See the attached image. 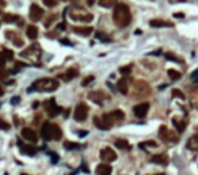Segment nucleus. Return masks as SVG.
Listing matches in <instances>:
<instances>
[{"instance_id":"obj_1","label":"nucleus","mask_w":198,"mask_h":175,"mask_svg":"<svg viewBox=\"0 0 198 175\" xmlns=\"http://www.w3.org/2000/svg\"><path fill=\"white\" fill-rule=\"evenodd\" d=\"M113 20L118 27H126V26H129L130 20H132V14H130L129 7L122 3L117 4L113 11Z\"/></svg>"},{"instance_id":"obj_2","label":"nucleus","mask_w":198,"mask_h":175,"mask_svg":"<svg viewBox=\"0 0 198 175\" xmlns=\"http://www.w3.org/2000/svg\"><path fill=\"white\" fill-rule=\"evenodd\" d=\"M58 87V82L56 79H50V77H45V79H38L33 83L31 88H29V92H31L33 90L39 91V92H50L54 91Z\"/></svg>"},{"instance_id":"obj_3","label":"nucleus","mask_w":198,"mask_h":175,"mask_svg":"<svg viewBox=\"0 0 198 175\" xmlns=\"http://www.w3.org/2000/svg\"><path fill=\"white\" fill-rule=\"evenodd\" d=\"M159 137L164 141H171V142H178L179 137L175 134V132L168 130V128L165 125H162L159 128Z\"/></svg>"},{"instance_id":"obj_4","label":"nucleus","mask_w":198,"mask_h":175,"mask_svg":"<svg viewBox=\"0 0 198 175\" xmlns=\"http://www.w3.org/2000/svg\"><path fill=\"white\" fill-rule=\"evenodd\" d=\"M43 107H45V110H46V113H48V115L49 117H56V115H58L62 111V109L60 106H57L56 105V101H54L53 98L52 99H49V101H46L45 103H43Z\"/></svg>"},{"instance_id":"obj_5","label":"nucleus","mask_w":198,"mask_h":175,"mask_svg":"<svg viewBox=\"0 0 198 175\" xmlns=\"http://www.w3.org/2000/svg\"><path fill=\"white\" fill-rule=\"evenodd\" d=\"M87 114H88V107H87V105L86 103H79L75 109L73 117H75V120L77 121V122H83V121H86Z\"/></svg>"},{"instance_id":"obj_6","label":"nucleus","mask_w":198,"mask_h":175,"mask_svg":"<svg viewBox=\"0 0 198 175\" xmlns=\"http://www.w3.org/2000/svg\"><path fill=\"white\" fill-rule=\"evenodd\" d=\"M42 17H43V10L39 6H37V4H33V6L30 7V12H29L30 20L38 22V20L42 19Z\"/></svg>"},{"instance_id":"obj_7","label":"nucleus","mask_w":198,"mask_h":175,"mask_svg":"<svg viewBox=\"0 0 198 175\" xmlns=\"http://www.w3.org/2000/svg\"><path fill=\"white\" fill-rule=\"evenodd\" d=\"M148 110H149V103L148 102L138 103V105H136V106L133 107V113H134V115L137 118H144L146 115V113H148Z\"/></svg>"},{"instance_id":"obj_8","label":"nucleus","mask_w":198,"mask_h":175,"mask_svg":"<svg viewBox=\"0 0 198 175\" xmlns=\"http://www.w3.org/2000/svg\"><path fill=\"white\" fill-rule=\"evenodd\" d=\"M100 159L106 163H110V161H114L117 159V153L110 147H106L100 151Z\"/></svg>"},{"instance_id":"obj_9","label":"nucleus","mask_w":198,"mask_h":175,"mask_svg":"<svg viewBox=\"0 0 198 175\" xmlns=\"http://www.w3.org/2000/svg\"><path fill=\"white\" fill-rule=\"evenodd\" d=\"M20 134L23 139L27 140V141H31V142H34V144L38 141V134L35 133V130H33L31 128H23L20 132Z\"/></svg>"},{"instance_id":"obj_10","label":"nucleus","mask_w":198,"mask_h":175,"mask_svg":"<svg viewBox=\"0 0 198 175\" xmlns=\"http://www.w3.org/2000/svg\"><path fill=\"white\" fill-rule=\"evenodd\" d=\"M41 137H42L45 141L52 140V123L45 121L42 123V128H41Z\"/></svg>"},{"instance_id":"obj_11","label":"nucleus","mask_w":198,"mask_h":175,"mask_svg":"<svg viewBox=\"0 0 198 175\" xmlns=\"http://www.w3.org/2000/svg\"><path fill=\"white\" fill-rule=\"evenodd\" d=\"M127 80H129L127 76H124L117 83V88H118V91L122 95H127V92H129V82H127Z\"/></svg>"},{"instance_id":"obj_12","label":"nucleus","mask_w":198,"mask_h":175,"mask_svg":"<svg viewBox=\"0 0 198 175\" xmlns=\"http://www.w3.org/2000/svg\"><path fill=\"white\" fill-rule=\"evenodd\" d=\"M77 75H79L77 69H75V68H69L67 72H65V73L58 75V77H60V79H62V80H65V82H71V80L75 79V77L77 76Z\"/></svg>"},{"instance_id":"obj_13","label":"nucleus","mask_w":198,"mask_h":175,"mask_svg":"<svg viewBox=\"0 0 198 175\" xmlns=\"http://www.w3.org/2000/svg\"><path fill=\"white\" fill-rule=\"evenodd\" d=\"M111 167L108 166V164H106V163H102V164H99V166L95 168V174L96 175H111Z\"/></svg>"},{"instance_id":"obj_14","label":"nucleus","mask_w":198,"mask_h":175,"mask_svg":"<svg viewBox=\"0 0 198 175\" xmlns=\"http://www.w3.org/2000/svg\"><path fill=\"white\" fill-rule=\"evenodd\" d=\"M168 156L164 155V153H160V155H155L151 158V161L152 163H156V164H160V166H165L168 164Z\"/></svg>"},{"instance_id":"obj_15","label":"nucleus","mask_w":198,"mask_h":175,"mask_svg":"<svg viewBox=\"0 0 198 175\" xmlns=\"http://www.w3.org/2000/svg\"><path fill=\"white\" fill-rule=\"evenodd\" d=\"M88 98L92 102H95L96 105H100V106L103 105V94L99 92V91H91V92H88Z\"/></svg>"},{"instance_id":"obj_16","label":"nucleus","mask_w":198,"mask_h":175,"mask_svg":"<svg viewBox=\"0 0 198 175\" xmlns=\"http://www.w3.org/2000/svg\"><path fill=\"white\" fill-rule=\"evenodd\" d=\"M94 31V29L91 26H81V27H73V33L80 34L83 37H88L90 34Z\"/></svg>"},{"instance_id":"obj_17","label":"nucleus","mask_w":198,"mask_h":175,"mask_svg":"<svg viewBox=\"0 0 198 175\" xmlns=\"http://www.w3.org/2000/svg\"><path fill=\"white\" fill-rule=\"evenodd\" d=\"M149 25L152 27H172V23L167 22V20H163V19H152L149 20Z\"/></svg>"},{"instance_id":"obj_18","label":"nucleus","mask_w":198,"mask_h":175,"mask_svg":"<svg viewBox=\"0 0 198 175\" xmlns=\"http://www.w3.org/2000/svg\"><path fill=\"white\" fill-rule=\"evenodd\" d=\"M172 123L176 128L178 133H182V132L184 130V128H186V120H181V118H178V117L172 118Z\"/></svg>"},{"instance_id":"obj_19","label":"nucleus","mask_w":198,"mask_h":175,"mask_svg":"<svg viewBox=\"0 0 198 175\" xmlns=\"http://www.w3.org/2000/svg\"><path fill=\"white\" fill-rule=\"evenodd\" d=\"M71 18H72L73 20H81V22H91L92 19H94V15L92 14H71Z\"/></svg>"},{"instance_id":"obj_20","label":"nucleus","mask_w":198,"mask_h":175,"mask_svg":"<svg viewBox=\"0 0 198 175\" xmlns=\"http://www.w3.org/2000/svg\"><path fill=\"white\" fill-rule=\"evenodd\" d=\"M20 151H22V153H24V155H27V156H34L35 153L38 152V149L34 145H20Z\"/></svg>"},{"instance_id":"obj_21","label":"nucleus","mask_w":198,"mask_h":175,"mask_svg":"<svg viewBox=\"0 0 198 175\" xmlns=\"http://www.w3.org/2000/svg\"><path fill=\"white\" fill-rule=\"evenodd\" d=\"M94 125L96 126L98 129H100V130H107V129H110V126L103 121L102 117H94Z\"/></svg>"},{"instance_id":"obj_22","label":"nucleus","mask_w":198,"mask_h":175,"mask_svg":"<svg viewBox=\"0 0 198 175\" xmlns=\"http://www.w3.org/2000/svg\"><path fill=\"white\" fill-rule=\"evenodd\" d=\"M62 137V130L58 125L52 123V139L53 140H60Z\"/></svg>"},{"instance_id":"obj_23","label":"nucleus","mask_w":198,"mask_h":175,"mask_svg":"<svg viewBox=\"0 0 198 175\" xmlns=\"http://www.w3.org/2000/svg\"><path fill=\"white\" fill-rule=\"evenodd\" d=\"M26 36L29 37L30 39H35V38L38 37V27H37V26H34V25L27 26V29H26Z\"/></svg>"},{"instance_id":"obj_24","label":"nucleus","mask_w":198,"mask_h":175,"mask_svg":"<svg viewBox=\"0 0 198 175\" xmlns=\"http://www.w3.org/2000/svg\"><path fill=\"white\" fill-rule=\"evenodd\" d=\"M108 114L113 118V121H122L125 118V113L122 110H114V111L108 113Z\"/></svg>"},{"instance_id":"obj_25","label":"nucleus","mask_w":198,"mask_h":175,"mask_svg":"<svg viewBox=\"0 0 198 175\" xmlns=\"http://www.w3.org/2000/svg\"><path fill=\"white\" fill-rule=\"evenodd\" d=\"M115 147L118 148V149H132V147L129 145V142L126 141V140L124 139H118L115 141Z\"/></svg>"},{"instance_id":"obj_26","label":"nucleus","mask_w":198,"mask_h":175,"mask_svg":"<svg viewBox=\"0 0 198 175\" xmlns=\"http://www.w3.org/2000/svg\"><path fill=\"white\" fill-rule=\"evenodd\" d=\"M189 149H193V151H198V136H194L187 141V145H186Z\"/></svg>"},{"instance_id":"obj_27","label":"nucleus","mask_w":198,"mask_h":175,"mask_svg":"<svg viewBox=\"0 0 198 175\" xmlns=\"http://www.w3.org/2000/svg\"><path fill=\"white\" fill-rule=\"evenodd\" d=\"M2 19H3V22H5V23H12V22L19 20V17L18 15H12V14H4Z\"/></svg>"},{"instance_id":"obj_28","label":"nucleus","mask_w":198,"mask_h":175,"mask_svg":"<svg viewBox=\"0 0 198 175\" xmlns=\"http://www.w3.org/2000/svg\"><path fill=\"white\" fill-rule=\"evenodd\" d=\"M99 6L105 7V8H111V7L117 6V0H99Z\"/></svg>"},{"instance_id":"obj_29","label":"nucleus","mask_w":198,"mask_h":175,"mask_svg":"<svg viewBox=\"0 0 198 175\" xmlns=\"http://www.w3.org/2000/svg\"><path fill=\"white\" fill-rule=\"evenodd\" d=\"M167 75L170 76V79H172V80H179V79L182 77V73H181V72L175 71V69H168V71H167Z\"/></svg>"},{"instance_id":"obj_30","label":"nucleus","mask_w":198,"mask_h":175,"mask_svg":"<svg viewBox=\"0 0 198 175\" xmlns=\"http://www.w3.org/2000/svg\"><path fill=\"white\" fill-rule=\"evenodd\" d=\"M132 68H133V65L132 64H129V65H124V67H119V73L121 75H124V76H127V75L132 72Z\"/></svg>"},{"instance_id":"obj_31","label":"nucleus","mask_w":198,"mask_h":175,"mask_svg":"<svg viewBox=\"0 0 198 175\" xmlns=\"http://www.w3.org/2000/svg\"><path fill=\"white\" fill-rule=\"evenodd\" d=\"M64 148L68 151H73V149H79L80 148V145L77 144V142H72V141H65L64 142Z\"/></svg>"},{"instance_id":"obj_32","label":"nucleus","mask_w":198,"mask_h":175,"mask_svg":"<svg viewBox=\"0 0 198 175\" xmlns=\"http://www.w3.org/2000/svg\"><path fill=\"white\" fill-rule=\"evenodd\" d=\"M172 96H174V98H179V99H186L184 94L182 92L181 90H178V88H174V90H172Z\"/></svg>"},{"instance_id":"obj_33","label":"nucleus","mask_w":198,"mask_h":175,"mask_svg":"<svg viewBox=\"0 0 198 175\" xmlns=\"http://www.w3.org/2000/svg\"><path fill=\"white\" fill-rule=\"evenodd\" d=\"M2 52L4 53V56H5V58H7V61H8V60H10V61H12V58H14V52H12V50L5 49V48H4V49H3Z\"/></svg>"},{"instance_id":"obj_34","label":"nucleus","mask_w":198,"mask_h":175,"mask_svg":"<svg viewBox=\"0 0 198 175\" xmlns=\"http://www.w3.org/2000/svg\"><path fill=\"white\" fill-rule=\"evenodd\" d=\"M164 57L167 58V60H170V61H176V63H182V60H179V58L176 57L175 55H172V53H164Z\"/></svg>"},{"instance_id":"obj_35","label":"nucleus","mask_w":198,"mask_h":175,"mask_svg":"<svg viewBox=\"0 0 198 175\" xmlns=\"http://www.w3.org/2000/svg\"><path fill=\"white\" fill-rule=\"evenodd\" d=\"M10 128H11L10 123L5 122L4 120H2V118H0V129H2V130H10Z\"/></svg>"},{"instance_id":"obj_36","label":"nucleus","mask_w":198,"mask_h":175,"mask_svg":"<svg viewBox=\"0 0 198 175\" xmlns=\"http://www.w3.org/2000/svg\"><path fill=\"white\" fill-rule=\"evenodd\" d=\"M57 2H58V0H42V3L45 4V6H48V7L57 6Z\"/></svg>"},{"instance_id":"obj_37","label":"nucleus","mask_w":198,"mask_h":175,"mask_svg":"<svg viewBox=\"0 0 198 175\" xmlns=\"http://www.w3.org/2000/svg\"><path fill=\"white\" fill-rule=\"evenodd\" d=\"M157 147V144L155 141H145V142H141V144H138V147L140 148H144V147Z\"/></svg>"},{"instance_id":"obj_38","label":"nucleus","mask_w":198,"mask_h":175,"mask_svg":"<svg viewBox=\"0 0 198 175\" xmlns=\"http://www.w3.org/2000/svg\"><path fill=\"white\" fill-rule=\"evenodd\" d=\"M4 34H5V37H7V38L10 39V41H14V39L16 38V34L14 33V31H11V30H7Z\"/></svg>"},{"instance_id":"obj_39","label":"nucleus","mask_w":198,"mask_h":175,"mask_svg":"<svg viewBox=\"0 0 198 175\" xmlns=\"http://www.w3.org/2000/svg\"><path fill=\"white\" fill-rule=\"evenodd\" d=\"M49 155H50V160H52V163L53 164H56L57 161H58V159H60V156L57 155V153H54V152H48Z\"/></svg>"},{"instance_id":"obj_40","label":"nucleus","mask_w":198,"mask_h":175,"mask_svg":"<svg viewBox=\"0 0 198 175\" xmlns=\"http://www.w3.org/2000/svg\"><path fill=\"white\" fill-rule=\"evenodd\" d=\"M94 79H95V77L92 76V75H91V76H87L86 79H84L83 82H81V86H83V87H86V86H88L90 83H91V82H92V80H94Z\"/></svg>"},{"instance_id":"obj_41","label":"nucleus","mask_w":198,"mask_h":175,"mask_svg":"<svg viewBox=\"0 0 198 175\" xmlns=\"http://www.w3.org/2000/svg\"><path fill=\"white\" fill-rule=\"evenodd\" d=\"M29 64H26V63H22V61H16L15 63V71H19L20 68H24V67H27Z\"/></svg>"},{"instance_id":"obj_42","label":"nucleus","mask_w":198,"mask_h":175,"mask_svg":"<svg viewBox=\"0 0 198 175\" xmlns=\"http://www.w3.org/2000/svg\"><path fill=\"white\" fill-rule=\"evenodd\" d=\"M5 63H7V58H5L4 53L0 52V68H3V67L5 65Z\"/></svg>"},{"instance_id":"obj_43","label":"nucleus","mask_w":198,"mask_h":175,"mask_svg":"<svg viewBox=\"0 0 198 175\" xmlns=\"http://www.w3.org/2000/svg\"><path fill=\"white\" fill-rule=\"evenodd\" d=\"M54 19H56V15H54V14H50V15H49V19L45 22V26H46V27H49V26H50V23L53 22Z\"/></svg>"},{"instance_id":"obj_44","label":"nucleus","mask_w":198,"mask_h":175,"mask_svg":"<svg viewBox=\"0 0 198 175\" xmlns=\"http://www.w3.org/2000/svg\"><path fill=\"white\" fill-rule=\"evenodd\" d=\"M7 76H8V72L5 71V69H2V68H0V80L7 79Z\"/></svg>"},{"instance_id":"obj_45","label":"nucleus","mask_w":198,"mask_h":175,"mask_svg":"<svg viewBox=\"0 0 198 175\" xmlns=\"http://www.w3.org/2000/svg\"><path fill=\"white\" fill-rule=\"evenodd\" d=\"M14 44H15L16 45V46H23V41H22V39L20 38H18V37H16V38L15 39H14Z\"/></svg>"},{"instance_id":"obj_46","label":"nucleus","mask_w":198,"mask_h":175,"mask_svg":"<svg viewBox=\"0 0 198 175\" xmlns=\"http://www.w3.org/2000/svg\"><path fill=\"white\" fill-rule=\"evenodd\" d=\"M191 79L194 80L195 83H198V69H197V71H194V72L191 73Z\"/></svg>"},{"instance_id":"obj_47","label":"nucleus","mask_w":198,"mask_h":175,"mask_svg":"<svg viewBox=\"0 0 198 175\" xmlns=\"http://www.w3.org/2000/svg\"><path fill=\"white\" fill-rule=\"evenodd\" d=\"M81 171H84L86 174H90V170H88V167L86 166V163H81Z\"/></svg>"},{"instance_id":"obj_48","label":"nucleus","mask_w":198,"mask_h":175,"mask_svg":"<svg viewBox=\"0 0 198 175\" xmlns=\"http://www.w3.org/2000/svg\"><path fill=\"white\" fill-rule=\"evenodd\" d=\"M19 101H20V98H19V96H14V98L11 99V103H12V105H18Z\"/></svg>"},{"instance_id":"obj_49","label":"nucleus","mask_w":198,"mask_h":175,"mask_svg":"<svg viewBox=\"0 0 198 175\" xmlns=\"http://www.w3.org/2000/svg\"><path fill=\"white\" fill-rule=\"evenodd\" d=\"M174 17H175V18H183L184 14H183V12H174Z\"/></svg>"},{"instance_id":"obj_50","label":"nucleus","mask_w":198,"mask_h":175,"mask_svg":"<svg viewBox=\"0 0 198 175\" xmlns=\"http://www.w3.org/2000/svg\"><path fill=\"white\" fill-rule=\"evenodd\" d=\"M77 133H79V136H80V137H84L87 133H88V132H86V130H80V132H77Z\"/></svg>"},{"instance_id":"obj_51","label":"nucleus","mask_w":198,"mask_h":175,"mask_svg":"<svg viewBox=\"0 0 198 175\" xmlns=\"http://www.w3.org/2000/svg\"><path fill=\"white\" fill-rule=\"evenodd\" d=\"M95 2H96V0H87V4H88V6H94Z\"/></svg>"},{"instance_id":"obj_52","label":"nucleus","mask_w":198,"mask_h":175,"mask_svg":"<svg viewBox=\"0 0 198 175\" xmlns=\"http://www.w3.org/2000/svg\"><path fill=\"white\" fill-rule=\"evenodd\" d=\"M3 94H4V90H3V87H2V86H0V96H2Z\"/></svg>"},{"instance_id":"obj_53","label":"nucleus","mask_w":198,"mask_h":175,"mask_svg":"<svg viewBox=\"0 0 198 175\" xmlns=\"http://www.w3.org/2000/svg\"><path fill=\"white\" fill-rule=\"evenodd\" d=\"M61 42H62V44H67V45H71V42H69V41H65V39H62V41H61Z\"/></svg>"},{"instance_id":"obj_54","label":"nucleus","mask_w":198,"mask_h":175,"mask_svg":"<svg viewBox=\"0 0 198 175\" xmlns=\"http://www.w3.org/2000/svg\"><path fill=\"white\" fill-rule=\"evenodd\" d=\"M174 2H184V0H170V3H174Z\"/></svg>"},{"instance_id":"obj_55","label":"nucleus","mask_w":198,"mask_h":175,"mask_svg":"<svg viewBox=\"0 0 198 175\" xmlns=\"http://www.w3.org/2000/svg\"><path fill=\"white\" fill-rule=\"evenodd\" d=\"M38 106V102H34V103H33V107H34V109H35V107H37Z\"/></svg>"},{"instance_id":"obj_56","label":"nucleus","mask_w":198,"mask_h":175,"mask_svg":"<svg viewBox=\"0 0 198 175\" xmlns=\"http://www.w3.org/2000/svg\"><path fill=\"white\" fill-rule=\"evenodd\" d=\"M62 2H72V0H62Z\"/></svg>"},{"instance_id":"obj_57","label":"nucleus","mask_w":198,"mask_h":175,"mask_svg":"<svg viewBox=\"0 0 198 175\" xmlns=\"http://www.w3.org/2000/svg\"><path fill=\"white\" fill-rule=\"evenodd\" d=\"M157 175H165V174H157Z\"/></svg>"},{"instance_id":"obj_58","label":"nucleus","mask_w":198,"mask_h":175,"mask_svg":"<svg viewBox=\"0 0 198 175\" xmlns=\"http://www.w3.org/2000/svg\"><path fill=\"white\" fill-rule=\"evenodd\" d=\"M20 175H29V174H20Z\"/></svg>"}]
</instances>
